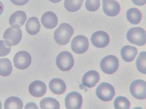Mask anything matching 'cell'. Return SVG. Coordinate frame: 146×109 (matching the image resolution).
<instances>
[{
    "instance_id": "44dd1931",
    "label": "cell",
    "mask_w": 146,
    "mask_h": 109,
    "mask_svg": "<svg viewBox=\"0 0 146 109\" xmlns=\"http://www.w3.org/2000/svg\"><path fill=\"white\" fill-rule=\"evenodd\" d=\"M13 66L11 61L7 58L0 59V75L6 77L11 74Z\"/></svg>"
},
{
    "instance_id": "484cf974",
    "label": "cell",
    "mask_w": 146,
    "mask_h": 109,
    "mask_svg": "<svg viewBox=\"0 0 146 109\" xmlns=\"http://www.w3.org/2000/svg\"><path fill=\"white\" fill-rule=\"evenodd\" d=\"M114 105L115 109H129L130 103L127 98L123 96H119L115 98Z\"/></svg>"
},
{
    "instance_id": "9c48e42d",
    "label": "cell",
    "mask_w": 146,
    "mask_h": 109,
    "mask_svg": "<svg viewBox=\"0 0 146 109\" xmlns=\"http://www.w3.org/2000/svg\"><path fill=\"white\" fill-rule=\"evenodd\" d=\"M32 57L27 52L21 51L17 53L14 58V66L18 69L25 70L30 66Z\"/></svg>"
},
{
    "instance_id": "4316f807",
    "label": "cell",
    "mask_w": 146,
    "mask_h": 109,
    "mask_svg": "<svg viewBox=\"0 0 146 109\" xmlns=\"http://www.w3.org/2000/svg\"><path fill=\"white\" fill-rule=\"evenodd\" d=\"M100 6V0H86L85 7L88 11L95 12L98 10Z\"/></svg>"
},
{
    "instance_id": "277c9868",
    "label": "cell",
    "mask_w": 146,
    "mask_h": 109,
    "mask_svg": "<svg viewBox=\"0 0 146 109\" xmlns=\"http://www.w3.org/2000/svg\"><path fill=\"white\" fill-rule=\"evenodd\" d=\"M119 66V62L117 57L109 55L104 57L102 60L100 67L102 70L107 74H112L116 72Z\"/></svg>"
},
{
    "instance_id": "d6986e66",
    "label": "cell",
    "mask_w": 146,
    "mask_h": 109,
    "mask_svg": "<svg viewBox=\"0 0 146 109\" xmlns=\"http://www.w3.org/2000/svg\"><path fill=\"white\" fill-rule=\"evenodd\" d=\"M41 24L38 18L36 17H32L29 19L26 23V29L29 34L35 35L40 32Z\"/></svg>"
},
{
    "instance_id": "4dcf8cb0",
    "label": "cell",
    "mask_w": 146,
    "mask_h": 109,
    "mask_svg": "<svg viewBox=\"0 0 146 109\" xmlns=\"http://www.w3.org/2000/svg\"><path fill=\"white\" fill-rule=\"evenodd\" d=\"M25 109H38V107L34 102H29L27 103Z\"/></svg>"
},
{
    "instance_id": "8992f818",
    "label": "cell",
    "mask_w": 146,
    "mask_h": 109,
    "mask_svg": "<svg viewBox=\"0 0 146 109\" xmlns=\"http://www.w3.org/2000/svg\"><path fill=\"white\" fill-rule=\"evenodd\" d=\"M23 36V33L20 28L14 29L9 27L5 31L3 39L9 46H15L20 42Z\"/></svg>"
},
{
    "instance_id": "4fadbf2b",
    "label": "cell",
    "mask_w": 146,
    "mask_h": 109,
    "mask_svg": "<svg viewBox=\"0 0 146 109\" xmlns=\"http://www.w3.org/2000/svg\"><path fill=\"white\" fill-rule=\"evenodd\" d=\"M27 19V14L23 11H18L11 15L9 19V24L12 28L19 29L24 25Z\"/></svg>"
},
{
    "instance_id": "ba28073f",
    "label": "cell",
    "mask_w": 146,
    "mask_h": 109,
    "mask_svg": "<svg viewBox=\"0 0 146 109\" xmlns=\"http://www.w3.org/2000/svg\"><path fill=\"white\" fill-rule=\"evenodd\" d=\"M89 46V41L84 36L82 35L77 36L72 41L71 49L76 54H82L86 53Z\"/></svg>"
},
{
    "instance_id": "8fae6325",
    "label": "cell",
    "mask_w": 146,
    "mask_h": 109,
    "mask_svg": "<svg viewBox=\"0 0 146 109\" xmlns=\"http://www.w3.org/2000/svg\"><path fill=\"white\" fill-rule=\"evenodd\" d=\"M91 43L96 47L103 48L107 46L110 42L109 35L102 31L94 33L91 38Z\"/></svg>"
},
{
    "instance_id": "5b68a950",
    "label": "cell",
    "mask_w": 146,
    "mask_h": 109,
    "mask_svg": "<svg viewBox=\"0 0 146 109\" xmlns=\"http://www.w3.org/2000/svg\"><path fill=\"white\" fill-rule=\"evenodd\" d=\"M74 63L72 54L67 51L62 52L58 54L56 59V64L61 70L67 71L71 69Z\"/></svg>"
},
{
    "instance_id": "836d02e7",
    "label": "cell",
    "mask_w": 146,
    "mask_h": 109,
    "mask_svg": "<svg viewBox=\"0 0 146 109\" xmlns=\"http://www.w3.org/2000/svg\"><path fill=\"white\" fill-rule=\"evenodd\" d=\"M2 108V104L1 101H0V109Z\"/></svg>"
},
{
    "instance_id": "6da1fadb",
    "label": "cell",
    "mask_w": 146,
    "mask_h": 109,
    "mask_svg": "<svg viewBox=\"0 0 146 109\" xmlns=\"http://www.w3.org/2000/svg\"><path fill=\"white\" fill-rule=\"evenodd\" d=\"M74 32V30L71 25L66 23H62L55 31V41L60 45H66L70 42Z\"/></svg>"
},
{
    "instance_id": "2e32d148",
    "label": "cell",
    "mask_w": 146,
    "mask_h": 109,
    "mask_svg": "<svg viewBox=\"0 0 146 109\" xmlns=\"http://www.w3.org/2000/svg\"><path fill=\"white\" fill-rule=\"evenodd\" d=\"M41 22L45 28L48 29H53L58 24V18L53 12H47L42 16Z\"/></svg>"
},
{
    "instance_id": "30bf717a",
    "label": "cell",
    "mask_w": 146,
    "mask_h": 109,
    "mask_svg": "<svg viewBox=\"0 0 146 109\" xmlns=\"http://www.w3.org/2000/svg\"><path fill=\"white\" fill-rule=\"evenodd\" d=\"M82 102L83 98L81 95L76 92L69 93L65 98V105L67 109H80Z\"/></svg>"
},
{
    "instance_id": "52a82bcc",
    "label": "cell",
    "mask_w": 146,
    "mask_h": 109,
    "mask_svg": "<svg viewBox=\"0 0 146 109\" xmlns=\"http://www.w3.org/2000/svg\"><path fill=\"white\" fill-rule=\"evenodd\" d=\"M130 93L137 99L144 100L146 98V82L138 79L133 81L130 86Z\"/></svg>"
},
{
    "instance_id": "603a6c76",
    "label": "cell",
    "mask_w": 146,
    "mask_h": 109,
    "mask_svg": "<svg viewBox=\"0 0 146 109\" xmlns=\"http://www.w3.org/2000/svg\"><path fill=\"white\" fill-rule=\"evenodd\" d=\"M23 103L21 100L18 97H12L5 101V109H23Z\"/></svg>"
},
{
    "instance_id": "d4e9b609",
    "label": "cell",
    "mask_w": 146,
    "mask_h": 109,
    "mask_svg": "<svg viewBox=\"0 0 146 109\" xmlns=\"http://www.w3.org/2000/svg\"><path fill=\"white\" fill-rule=\"evenodd\" d=\"M137 69L142 74H146V53L143 51L139 53V55L136 61Z\"/></svg>"
},
{
    "instance_id": "f1b7e54d",
    "label": "cell",
    "mask_w": 146,
    "mask_h": 109,
    "mask_svg": "<svg viewBox=\"0 0 146 109\" xmlns=\"http://www.w3.org/2000/svg\"><path fill=\"white\" fill-rule=\"evenodd\" d=\"M14 5L17 6H22L27 4L29 0H10Z\"/></svg>"
},
{
    "instance_id": "5bb4252c",
    "label": "cell",
    "mask_w": 146,
    "mask_h": 109,
    "mask_svg": "<svg viewBox=\"0 0 146 109\" xmlns=\"http://www.w3.org/2000/svg\"><path fill=\"white\" fill-rule=\"evenodd\" d=\"M46 89L45 83L39 80L33 82L29 86L30 94L36 98H40L44 96L46 93Z\"/></svg>"
},
{
    "instance_id": "9a60e30c",
    "label": "cell",
    "mask_w": 146,
    "mask_h": 109,
    "mask_svg": "<svg viewBox=\"0 0 146 109\" xmlns=\"http://www.w3.org/2000/svg\"><path fill=\"white\" fill-rule=\"evenodd\" d=\"M100 75L98 72L91 70L86 73L82 78V83L84 86L89 88L96 86L100 80Z\"/></svg>"
},
{
    "instance_id": "e0dca14e",
    "label": "cell",
    "mask_w": 146,
    "mask_h": 109,
    "mask_svg": "<svg viewBox=\"0 0 146 109\" xmlns=\"http://www.w3.org/2000/svg\"><path fill=\"white\" fill-rule=\"evenodd\" d=\"M138 51L135 47L127 45L124 46L121 50V54L122 59L125 61H133L136 57Z\"/></svg>"
},
{
    "instance_id": "ffe728a7",
    "label": "cell",
    "mask_w": 146,
    "mask_h": 109,
    "mask_svg": "<svg viewBox=\"0 0 146 109\" xmlns=\"http://www.w3.org/2000/svg\"><path fill=\"white\" fill-rule=\"evenodd\" d=\"M127 20L131 24H137L141 20V12L136 8L129 9L126 13Z\"/></svg>"
},
{
    "instance_id": "ac0fdd59",
    "label": "cell",
    "mask_w": 146,
    "mask_h": 109,
    "mask_svg": "<svg viewBox=\"0 0 146 109\" xmlns=\"http://www.w3.org/2000/svg\"><path fill=\"white\" fill-rule=\"evenodd\" d=\"M49 87L53 93L56 95L63 94L66 90V85L64 81L59 78H54L51 80Z\"/></svg>"
},
{
    "instance_id": "1f68e13d",
    "label": "cell",
    "mask_w": 146,
    "mask_h": 109,
    "mask_svg": "<svg viewBox=\"0 0 146 109\" xmlns=\"http://www.w3.org/2000/svg\"><path fill=\"white\" fill-rule=\"evenodd\" d=\"M4 10V7L3 5L2 2L0 1V15L3 12Z\"/></svg>"
},
{
    "instance_id": "7402d4cb",
    "label": "cell",
    "mask_w": 146,
    "mask_h": 109,
    "mask_svg": "<svg viewBox=\"0 0 146 109\" xmlns=\"http://www.w3.org/2000/svg\"><path fill=\"white\" fill-rule=\"evenodd\" d=\"M40 106L41 109H58L60 108V104L56 99L51 97H47L41 100Z\"/></svg>"
},
{
    "instance_id": "3957f363",
    "label": "cell",
    "mask_w": 146,
    "mask_h": 109,
    "mask_svg": "<svg viewBox=\"0 0 146 109\" xmlns=\"http://www.w3.org/2000/svg\"><path fill=\"white\" fill-rule=\"evenodd\" d=\"M96 93L98 97L104 102L111 101L115 95V91L111 84L102 82L96 88Z\"/></svg>"
},
{
    "instance_id": "7c38bea8",
    "label": "cell",
    "mask_w": 146,
    "mask_h": 109,
    "mask_svg": "<svg viewBox=\"0 0 146 109\" xmlns=\"http://www.w3.org/2000/svg\"><path fill=\"white\" fill-rule=\"evenodd\" d=\"M102 7L104 13L108 16H117L120 11V6L115 0H102Z\"/></svg>"
},
{
    "instance_id": "7a4b0ae2",
    "label": "cell",
    "mask_w": 146,
    "mask_h": 109,
    "mask_svg": "<svg viewBox=\"0 0 146 109\" xmlns=\"http://www.w3.org/2000/svg\"><path fill=\"white\" fill-rule=\"evenodd\" d=\"M126 37L130 43L138 46H143L146 43L145 31L141 27H134L129 30Z\"/></svg>"
},
{
    "instance_id": "83f0119b",
    "label": "cell",
    "mask_w": 146,
    "mask_h": 109,
    "mask_svg": "<svg viewBox=\"0 0 146 109\" xmlns=\"http://www.w3.org/2000/svg\"><path fill=\"white\" fill-rule=\"evenodd\" d=\"M11 49V47L9 46L5 41H0V57L7 55Z\"/></svg>"
},
{
    "instance_id": "d6a6232c",
    "label": "cell",
    "mask_w": 146,
    "mask_h": 109,
    "mask_svg": "<svg viewBox=\"0 0 146 109\" xmlns=\"http://www.w3.org/2000/svg\"><path fill=\"white\" fill-rule=\"evenodd\" d=\"M49 1L53 3H56L60 2L62 0H49Z\"/></svg>"
},
{
    "instance_id": "f546056e",
    "label": "cell",
    "mask_w": 146,
    "mask_h": 109,
    "mask_svg": "<svg viewBox=\"0 0 146 109\" xmlns=\"http://www.w3.org/2000/svg\"><path fill=\"white\" fill-rule=\"evenodd\" d=\"M133 3L138 6H143L145 5L146 0H131Z\"/></svg>"
},
{
    "instance_id": "cb8c5ba5",
    "label": "cell",
    "mask_w": 146,
    "mask_h": 109,
    "mask_svg": "<svg viewBox=\"0 0 146 109\" xmlns=\"http://www.w3.org/2000/svg\"><path fill=\"white\" fill-rule=\"evenodd\" d=\"M84 0H65L64 7L70 12H75L81 7Z\"/></svg>"
}]
</instances>
